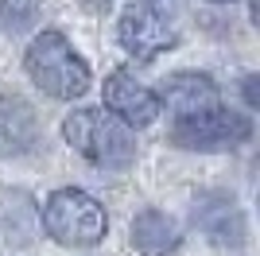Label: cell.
<instances>
[{"label":"cell","mask_w":260,"mask_h":256,"mask_svg":"<svg viewBox=\"0 0 260 256\" xmlns=\"http://www.w3.org/2000/svg\"><path fill=\"white\" fill-rule=\"evenodd\" d=\"M252 132V120L245 113H233V109H206V113H194V117L175 120L171 140L186 151H221V148H237L245 144Z\"/></svg>","instance_id":"obj_4"},{"label":"cell","mask_w":260,"mask_h":256,"mask_svg":"<svg viewBox=\"0 0 260 256\" xmlns=\"http://www.w3.org/2000/svg\"><path fill=\"white\" fill-rule=\"evenodd\" d=\"M27 78H31L43 93L58 97V101H74L89 89V66L82 62V54L66 43L62 31H39L23 54Z\"/></svg>","instance_id":"obj_2"},{"label":"cell","mask_w":260,"mask_h":256,"mask_svg":"<svg viewBox=\"0 0 260 256\" xmlns=\"http://www.w3.org/2000/svg\"><path fill=\"white\" fill-rule=\"evenodd\" d=\"M39 144V124L23 97L0 93V151L4 155H23Z\"/></svg>","instance_id":"obj_8"},{"label":"cell","mask_w":260,"mask_h":256,"mask_svg":"<svg viewBox=\"0 0 260 256\" xmlns=\"http://www.w3.org/2000/svg\"><path fill=\"white\" fill-rule=\"evenodd\" d=\"M62 136L74 151H82L93 167L105 171H124L136 159V140L132 128L120 124L105 109H74L62 120Z\"/></svg>","instance_id":"obj_1"},{"label":"cell","mask_w":260,"mask_h":256,"mask_svg":"<svg viewBox=\"0 0 260 256\" xmlns=\"http://www.w3.org/2000/svg\"><path fill=\"white\" fill-rule=\"evenodd\" d=\"M39 16V0H0V20L8 31H27Z\"/></svg>","instance_id":"obj_11"},{"label":"cell","mask_w":260,"mask_h":256,"mask_svg":"<svg viewBox=\"0 0 260 256\" xmlns=\"http://www.w3.org/2000/svg\"><path fill=\"white\" fill-rule=\"evenodd\" d=\"M105 113H113L128 128H148L159 117V101H155V89L140 85L128 70H113L105 78Z\"/></svg>","instance_id":"obj_6"},{"label":"cell","mask_w":260,"mask_h":256,"mask_svg":"<svg viewBox=\"0 0 260 256\" xmlns=\"http://www.w3.org/2000/svg\"><path fill=\"white\" fill-rule=\"evenodd\" d=\"M117 39L120 47L140 58V62H152L155 54H163L167 47H175V27L167 20V12L148 4V0H136L120 12V23H117Z\"/></svg>","instance_id":"obj_5"},{"label":"cell","mask_w":260,"mask_h":256,"mask_svg":"<svg viewBox=\"0 0 260 256\" xmlns=\"http://www.w3.org/2000/svg\"><path fill=\"white\" fill-rule=\"evenodd\" d=\"M210 4H225V0H210Z\"/></svg>","instance_id":"obj_13"},{"label":"cell","mask_w":260,"mask_h":256,"mask_svg":"<svg viewBox=\"0 0 260 256\" xmlns=\"http://www.w3.org/2000/svg\"><path fill=\"white\" fill-rule=\"evenodd\" d=\"M43 229L51 241H58L62 248H93L105 237L109 217L105 206L98 198H89L86 190H54L43 206Z\"/></svg>","instance_id":"obj_3"},{"label":"cell","mask_w":260,"mask_h":256,"mask_svg":"<svg viewBox=\"0 0 260 256\" xmlns=\"http://www.w3.org/2000/svg\"><path fill=\"white\" fill-rule=\"evenodd\" d=\"M89 4H93V8H109V0H89Z\"/></svg>","instance_id":"obj_12"},{"label":"cell","mask_w":260,"mask_h":256,"mask_svg":"<svg viewBox=\"0 0 260 256\" xmlns=\"http://www.w3.org/2000/svg\"><path fill=\"white\" fill-rule=\"evenodd\" d=\"M155 101H159V109L163 105L171 109L175 120H183V117H194V113H206V109L217 105V85L210 82L206 74L183 70V74H167L163 78Z\"/></svg>","instance_id":"obj_7"},{"label":"cell","mask_w":260,"mask_h":256,"mask_svg":"<svg viewBox=\"0 0 260 256\" xmlns=\"http://www.w3.org/2000/svg\"><path fill=\"white\" fill-rule=\"evenodd\" d=\"M194 225L221 248L241 245V210L229 198H202L194 206Z\"/></svg>","instance_id":"obj_10"},{"label":"cell","mask_w":260,"mask_h":256,"mask_svg":"<svg viewBox=\"0 0 260 256\" xmlns=\"http://www.w3.org/2000/svg\"><path fill=\"white\" fill-rule=\"evenodd\" d=\"M128 237H132V248H136L140 256H175V248H179V241H183L175 217H167V213H159V210L136 213Z\"/></svg>","instance_id":"obj_9"}]
</instances>
